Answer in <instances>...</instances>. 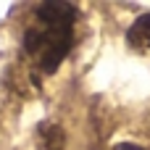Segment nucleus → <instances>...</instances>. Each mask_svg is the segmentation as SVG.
<instances>
[{
	"mask_svg": "<svg viewBox=\"0 0 150 150\" xmlns=\"http://www.w3.org/2000/svg\"><path fill=\"white\" fill-rule=\"evenodd\" d=\"M79 8L74 3H37L32 8V21L21 34V50L37 74L50 76L61 69L74 47V26Z\"/></svg>",
	"mask_w": 150,
	"mask_h": 150,
	"instance_id": "1",
	"label": "nucleus"
},
{
	"mask_svg": "<svg viewBox=\"0 0 150 150\" xmlns=\"http://www.w3.org/2000/svg\"><path fill=\"white\" fill-rule=\"evenodd\" d=\"M127 42L132 50L150 53V13H142L127 32Z\"/></svg>",
	"mask_w": 150,
	"mask_h": 150,
	"instance_id": "2",
	"label": "nucleus"
},
{
	"mask_svg": "<svg viewBox=\"0 0 150 150\" xmlns=\"http://www.w3.org/2000/svg\"><path fill=\"white\" fill-rule=\"evenodd\" d=\"M37 145H40V150H63L66 148V134L58 124L42 121L37 127Z\"/></svg>",
	"mask_w": 150,
	"mask_h": 150,
	"instance_id": "3",
	"label": "nucleus"
},
{
	"mask_svg": "<svg viewBox=\"0 0 150 150\" xmlns=\"http://www.w3.org/2000/svg\"><path fill=\"white\" fill-rule=\"evenodd\" d=\"M113 150H145V148H140V145H134V142H121V145H116Z\"/></svg>",
	"mask_w": 150,
	"mask_h": 150,
	"instance_id": "4",
	"label": "nucleus"
}]
</instances>
